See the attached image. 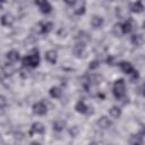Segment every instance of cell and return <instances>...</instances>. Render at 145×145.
<instances>
[{"label":"cell","mask_w":145,"mask_h":145,"mask_svg":"<svg viewBox=\"0 0 145 145\" xmlns=\"http://www.w3.org/2000/svg\"><path fill=\"white\" fill-rule=\"evenodd\" d=\"M119 67L122 70V72H125L127 75H131L135 71L133 65L130 62H128V61H121V62H119Z\"/></svg>","instance_id":"obj_11"},{"label":"cell","mask_w":145,"mask_h":145,"mask_svg":"<svg viewBox=\"0 0 145 145\" xmlns=\"http://www.w3.org/2000/svg\"><path fill=\"white\" fill-rule=\"evenodd\" d=\"M144 28H145V23H144Z\"/></svg>","instance_id":"obj_34"},{"label":"cell","mask_w":145,"mask_h":145,"mask_svg":"<svg viewBox=\"0 0 145 145\" xmlns=\"http://www.w3.org/2000/svg\"><path fill=\"white\" fill-rule=\"evenodd\" d=\"M79 133V128L77 127V126H74L72 128H70L69 129V135L70 136H72V137H75V136H77V134Z\"/></svg>","instance_id":"obj_27"},{"label":"cell","mask_w":145,"mask_h":145,"mask_svg":"<svg viewBox=\"0 0 145 145\" xmlns=\"http://www.w3.org/2000/svg\"><path fill=\"white\" fill-rule=\"evenodd\" d=\"M139 91H140L139 93H140V94H142L143 96H145V84H143V85L140 86V88H139Z\"/></svg>","instance_id":"obj_30"},{"label":"cell","mask_w":145,"mask_h":145,"mask_svg":"<svg viewBox=\"0 0 145 145\" xmlns=\"http://www.w3.org/2000/svg\"><path fill=\"white\" fill-rule=\"evenodd\" d=\"M45 133V127L42 122L40 121H36V122H33L32 126H31V131H29V135L32 136L33 134H40V135H43Z\"/></svg>","instance_id":"obj_4"},{"label":"cell","mask_w":145,"mask_h":145,"mask_svg":"<svg viewBox=\"0 0 145 145\" xmlns=\"http://www.w3.org/2000/svg\"><path fill=\"white\" fill-rule=\"evenodd\" d=\"M72 8H74V14H75L76 16H82V15H84L85 11H86L85 2H82V1H76Z\"/></svg>","instance_id":"obj_9"},{"label":"cell","mask_w":145,"mask_h":145,"mask_svg":"<svg viewBox=\"0 0 145 145\" xmlns=\"http://www.w3.org/2000/svg\"><path fill=\"white\" fill-rule=\"evenodd\" d=\"M49 95L52 97V99H59L61 95H62V91L60 87L58 86H52L50 89H49Z\"/></svg>","instance_id":"obj_19"},{"label":"cell","mask_w":145,"mask_h":145,"mask_svg":"<svg viewBox=\"0 0 145 145\" xmlns=\"http://www.w3.org/2000/svg\"><path fill=\"white\" fill-rule=\"evenodd\" d=\"M34 3H35V6L39 7V9H40V11L42 14L46 15V14H50L52 11V6L48 1H35Z\"/></svg>","instance_id":"obj_5"},{"label":"cell","mask_w":145,"mask_h":145,"mask_svg":"<svg viewBox=\"0 0 145 145\" xmlns=\"http://www.w3.org/2000/svg\"><path fill=\"white\" fill-rule=\"evenodd\" d=\"M65 127H66V121H63V120H56V121H53V123H52V128H53V130L54 131H62L63 129H65Z\"/></svg>","instance_id":"obj_21"},{"label":"cell","mask_w":145,"mask_h":145,"mask_svg":"<svg viewBox=\"0 0 145 145\" xmlns=\"http://www.w3.org/2000/svg\"><path fill=\"white\" fill-rule=\"evenodd\" d=\"M45 60L51 63V65H54L57 62V59H58V54H57V51L56 50H48L45 52Z\"/></svg>","instance_id":"obj_14"},{"label":"cell","mask_w":145,"mask_h":145,"mask_svg":"<svg viewBox=\"0 0 145 145\" xmlns=\"http://www.w3.org/2000/svg\"><path fill=\"white\" fill-rule=\"evenodd\" d=\"M77 40H78V42L86 43V42L89 40V35H88L86 32L82 31V32H79V33H78V35H77Z\"/></svg>","instance_id":"obj_24"},{"label":"cell","mask_w":145,"mask_h":145,"mask_svg":"<svg viewBox=\"0 0 145 145\" xmlns=\"http://www.w3.org/2000/svg\"><path fill=\"white\" fill-rule=\"evenodd\" d=\"M14 16L10 14H3L1 16V24L2 26H11L14 24Z\"/></svg>","instance_id":"obj_17"},{"label":"cell","mask_w":145,"mask_h":145,"mask_svg":"<svg viewBox=\"0 0 145 145\" xmlns=\"http://www.w3.org/2000/svg\"><path fill=\"white\" fill-rule=\"evenodd\" d=\"M33 112L37 116H44L48 112V106L44 102L40 101V102H36L34 105H33Z\"/></svg>","instance_id":"obj_3"},{"label":"cell","mask_w":145,"mask_h":145,"mask_svg":"<svg viewBox=\"0 0 145 145\" xmlns=\"http://www.w3.org/2000/svg\"><path fill=\"white\" fill-rule=\"evenodd\" d=\"M112 60H113V58H112V57H109V58L106 59V62H108V65H113V63H112Z\"/></svg>","instance_id":"obj_31"},{"label":"cell","mask_w":145,"mask_h":145,"mask_svg":"<svg viewBox=\"0 0 145 145\" xmlns=\"http://www.w3.org/2000/svg\"><path fill=\"white\" fill-rule=\"evenodd\" d=\"M134 20L133 19H127L126 22H123L121 24V29H122V34H129L133 29H134Z\"/></svg>","instance_id":"obj_15"},{"label":"cell","mask_w":145,"mask_h":145,"mask_svg":"<svg viewBox=\"0 0 145 145\" xmlns=\"http://www.w3.org/2000/svg\"><path fill=\"white\" fill-rule=\"evenodd\" d=\"M112 33H113L116 36H120V35H122L121 24H119V23L114 24V25H113V27H112Z\"/></svg>","instance_id":"obj_25"},{"label":"cell","mask_w":145,"mask_h":145,"mask_svg":"<svg viewBox=\"0 0 145 145\" xmlns=\"http://www.w3.org/2000/svg\"><path fill=\"white\" fill-rule=\"evenodd\" d=\"M144 9H145V7H144L143 2H140V1H135V2L129 3V10L134 14H140L144 11Z\"/></svg>","instance_id":"obj_7"},{"label":"cell","mask_w":145,"mask_h":145,"mask_svg":"<svg viewBox=\"0 0 145 145\" xmlns=\"http://www.w3.org/2000/svg\"><path fill=\"white\" fill-rule=\"evenodd\" d=\"M75 110L78 112V113H82V114H86V113H89V108L86 105V103L84 101H78L76 104H75Z\"/></svg>","instance_id":"obj_12"},{"label":"cell","mask_w":145,"mask_h":145,"mask_svg":"<svg viewBox=\"0 0 145 145\" xmlns=\"http://www.w3.org/2000/svg\"><path fill=\"white\" fill-rule=\"evenodd\" d=\"M103 24H104V19L99 15H94L92 17V19H91V26L93 28H95V29L101 28L103 26Z\"/></svg>","instance_id":"obj_10"},{"label":"cell","mask_w":145,"mask_h":145,"mask_svg":"<svg viewBox=\"0 0 145 145\" xmlns=\"http://www.w3.org/2000/svg\"><path fill=\"white\" fill-rule=\"evenodd\" d=\"M29 145H41V144H40L39 142H32V143H31Z\"/></svg>","instance_id":"obj_32"},{"label":"cell","mask_w":145,"mask_h":145,"mask_svg":"<svg viewBox=\"0 0 145 145\" xmlns=\"http://www.w3.org/2000/svg\"><path fill=\"white\" fill-rule=\"evenodd\" d=\"M130 40H131V43H133L134 45H140V44L144 42V37H143V35H140V34H134Z\"/></svg>","instance_id":"obj_22"},{"label":"cell","mask_w":145,"mask_h":145,"mask_svg":"<svg viewBox=\"0 0 145 145\" xmlns=\"http://www.w3.org/2000/svg\"><path fill=\"white\" fill-rule=\"evenodd\" d=\"M112 93H113V96L117 100H121V99L125 97V95H126V84H125V80L122 78H119L114 82L113 87H112Z\"/></svg>","instance_id":"obj_2"},{"label":"cell","mask_w":145,"mask_h":145,"mask_svg":"<svg viewBox=\"0 0 145 145\" xmlns=\"http://www.w3.org/2000/svg\"><path fill=\"white\" fill-rule=\"evenodd\" d=\"M12 72H14V70L10 67V63H5L2 66V75H3V77H9Z\"/></svg>","instance_id":"obj_23"},{"label":"cell","mask_w":145,"mask_h":145,"mask_svg":"<svg viewBox=\"0 0 145 145\" xmlns=\"http://www.w3.org/2000/svg\"><path fill=\"white\" fill-rule=\"evenodd\" d=\"M6 59H7V61H8L10 65H14V63H16V62L20 59V54H19V52L16 51V50H10V51H8V52L6 53Z\"/></svg>","instance_id":"obj_6"},{"label":"cell","mask_w":145,"mask_h":145,"mask_svg":"<svg viewBox=\"0 0 145 145\" xmlns=\"http://www.w3.org/2000/svg\"><path fill=\"white\" fill-rule=\"evenodd\" d=\"M138 134H139L140 136H145V125H143V126L140 127V129H139Z\"/></svg>","instance_id":"obj_29"},{"label":"cell","mask_w":145,"mask_h":145,"mask_svg":"<svg viewBox=\"0 0 145 145\" xmlns=\"http://www.w3.org/2000/svg\"><path fill=\"white\" fill-rule=\"evenodd\" d=\"M22 63H23V67L26 68V67H31V68H36L40 63V56H39V51L34 50L33 53L31 54H27L25 56L23 59H22Z\"/></svg>","instance_id":"obj_1"},{"label":"cell","mask_w":145,"mask_h":145,"mask_svg":"<svg viewBox=\"0 0 145 145\" xmlns=\"http://www.w3.org/2000/svg\"><path fill=\"white\" fill-rule=\"evenodd\" d=\"M0 103H1V109L3 110L6 106V97L3 95H1V97H0Z\"/></svg>","instance_id":"obj_28"},{"label":"cell","mask_w":145,"mask_h":145,"mask_svg":"<svg viewBox=\"0 0 145 145\" xmlns=\"http://www.w3.org/2000/svg\"><path fill=\"white\" fill-rule=\"evenodd\" d=\"M39 27H40V32L43 33V34H48L52 31L53 28V24L51 22H41L39 24Z\"/></svg>","instance_id":"obj_16"},{"label":"cell","mask_w":145,"mask_h":145,"mask_svg":"<svg viewBox=\"0 0 145 145\" xmlns=\"http://www.w3.org/2000/svg\"><path fill=\"white\" fill-rule=\"evenodd\" d=\"M85 49H86L85 43H83V42H77V43L74 45V48H72V53H74L76 57L80 58V57L85 53Z\"/></svg>","instance_id":"obj_8"},{"label":"cell","mask_w":145,"mask_h":145,"mask_svg":"<svg viewBox=\"0 0 145 145\" xmlns=\"http://www.w3.org/2000/svg\"><path fill=\"white\" fill-rule=\"evenodd\" d=\"M89 145H97V144H96V143H94V142H93V143H91V144H89Z\"/></svg>","instance_id":"obj_33"},{"label":"cell","mask_w":145,"mask_h":145,"mask_svg":"<svg viewBox=\"0 0 145 145\" xmlns=\"http://www.w3.org/2000/svg\"><path fill=\"white\" fill-rule=\"evenodd\" d=\"M121 109L119 108V106H117V105H113V106H111V109L109 110V114H110V117L111 118H113V119H119L120 117H121Z\"/></svg>","instance_id":"obj_20"},{"label":"cell","mask_w":145,"mask_h":145,"mask_svg":"<svg viewBox=\"0 0 145 145\" xmlns=\"http://www.w3.org/2000/svg\"><path fill=\"white\" fill-rule=\"evenodd\" d=\"M100 67V60H93L88 63V69L89 70H95Z\"/></svg>","instance_id":"obj_26"},{"label":"cell","mask_w":145,"mask_h":145,"mask_svg":"<svg viewBox=\"0 0 145 145\" xmlns=\"http://www.w3.org/2000/svg\"><path fill=\"white\" fill-rule=\"evenodd\" d=\"M129 145H143V136L139 134H134L129 138Z\"/></svg>","instance_id":"obj_18"},{"label":"cell","mask_w":145,"mask_h":145,"mask_svg":"<svg viewBox=\"0 0 145 145\" xmlns=\"http://www.w3.org/2000/svg\"><path fill=\"white\" fill-rule=\"evenodd\" d=\"M96 125H97L100 128H102V129H106V128H109V127L112 125V122H111V120H110L106 116H102V117H100V118L97 119Z\"/></svg>","instance_id":"obj_13"}]
</instances>
